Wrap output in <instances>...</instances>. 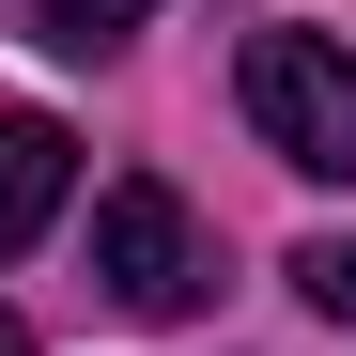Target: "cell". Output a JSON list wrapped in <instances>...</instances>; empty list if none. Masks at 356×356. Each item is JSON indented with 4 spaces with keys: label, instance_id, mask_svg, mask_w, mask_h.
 Instances as JSON below:
<instances>
[{
    "label": "cell",
    "instance_id": "3",
    "mask_svg": "<svg viewBox=\"0 0 356 356\" xmlns=\"http://www.w3.org/2000/svg\"><path fill=\"white\" fill-rule=\"evenodd\" d=\"M63 186H78V140L47 124V108H0V264L63 217Z\"/></svg>",
    "mask_w": 356,
    "mask_h": 356
},
{
    "label": "cell",
    "instance_id": "5",
    "mask_svg": "<svg viewBox=\"0 0 356 356\" xmlns=\"http://www.w3.org/2000/svg\"><path fill=\"white\" fill-rule=\"evenodd\" d=\"M294 294H310L325 325H356V232H310V248H294Z\"/></svg>",
    "mask_w": 356,
    "mask_h": 356
},
{
    "label": "cell",
    "instance_id": "6",
    "mask_svg": "<svg viewBox=\"0 0 356 356\" xmlns=\"http://www.w3.org/2000/svg\"><path fill=\"white\" fill-rule=\"evenodd\" d=\"M0 356H31V325H16V310H0Z\"/></svg>",
    "mask_w": 356,
    "mask_h": 356
},
{
    "label": "cell",
    "instance_id": "1",
    "mask_svg": "<svg viewBox=\"0 0 356 356\" xmlns=\"http://www.w3.org/2000/svg\"><path fill=\"white\" fill-rule=\"evenodd\" d=\"M248 124H264L279 170L356 186V47H341V31H264V47H248Z\"/></svg>",
    "mask_w": 356,
    "mask_h": 356
},
{
    "label": "cell",
    "instance_id": "4",
    "mask_svg": "<svg viewBox=\"0 0 356 356\" xmlns=\"http://www.w3.org/2000/svg\"><path fill=\"white\" fill-rule=\"evenodd\" d=\"M140 16H155V0H31V31H47V47H78V63H93V47H124Z\"/></svg>",
    "mask_w": 356,
    "mask_h": 356
},
{
    "label": "cell",
    "instance_id": "2",
    "mask_svg": "<svg viewBox=\"0 0 356 356\" xmlns=\"http://www.w3.org/2000/svg\"><path fill=\"white\" fill-rule=\"evenodd\" d=\"M93 279H108V310L186 325V310H202V217L170 202V186H108V202H93Z\"/></svg>",
    "mask_w": 356,
    "mask_h": 356
}]
</instances>
